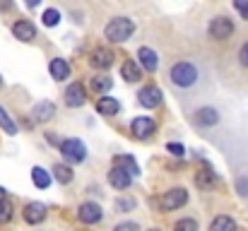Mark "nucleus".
<instances>
[{
  "instance_id": "nucleus-12",
  "label": "nucleus",
  "mask_w": 248,
  "mask_h": 231,
  "mask_svg": "<svg viewBox=\"0 0 248 231\" xmlns=\"http://www.w3.org/2000/svg\"><path fill=\"white\" fill-rule=\"evenodd\" d=\"M193 121H195L200 128H212V125H217V123H219V111H217V108H212V106H202V108H198V111H195Z\"/></svg>"
},
{
  "instance_id": "nucleus-20",
  "label": "nucleus",
  "mask_w": 248,
  "mask_h": 231,
  "mask_svg": "<svg viewBox=\"0 0 248 231\" xmlns=\"http://www.w3.org/2000/svg\"><path fill=\"white\" fill-rule=\"evenodd\" d=\"M210 231H236V222H234L229 215H219V217L212 219Z\"/></svg>"
},
{
  "instance_id": "nucleus-15",
  "label": "nucleus",
  "mask_w": 248,
  "mask_h": 231,
  "mask_svg": "<svg viewBox=\"0 0 248 231\" xmlns=\"http://www.w3.org/2000/svg\"><path fill=\"white\" fill-rule=\"evenodd\" d=\"M138 58H140V68H142V70H147V73H155V70H157V65H159V58H157V53H155L150 46H140Z\"/></svg>"
},
{
  "instance_id": "nucleus-13",
  "label": "nucleus",
  "mask_w": 248,
  "mask_h": 231,
  "mask_svg": "<svg viewBox=\"0 0 248 231\" xmlns=\"http://www.w3.org/2000/svg\"><path fill=\"white\" fill-rule=\"evenodd\" d=\"M84 101H87V89H84V84L73 82V84L65 89V104H68L70 108H78V106H82Z\"/></svg>"
},
{
  "instance_id": "nucleus-36",
  "label": "nucleus",
  "mask_w": 248,
  "mask_h": 231,
  "mask_svg": "<svg viewBox=\"0 0 248 231\" xmlns=\"http://www.w3.org/2000/svg\"><path fill=\"white\" fill-rule=\"evenodd\" d=\"M15 7V2L12 0H0V12H10Z\"/></svg>"
},
{
  "instance_id": "nucleus-22",
  "label": "nucleus",
  "mask_w": 248,
  "mask_h": 231,
  "mask_svg": "<svg viewBox=\"0 0 248 231\" xmlns=\"http://www.w3.org/2000/svg\"><path fill=\"white\" fill-rule=\"evenodd\" d=\"M31 181H34V185L36 188H48L51 185V173L46 171V169H41V166H34L31 169Z\"/></svg>"
},
{
  "instance_id": "nucleus-4",
  "label": "nucleus",
  "mask_w": 248,
  "mask_h": 231,
  "mask_svg": "<svg viewBox=\"0 0 248 231\" xmlns=\"http://www.w3.org/2000/svg\"><path fill=\"white\" fill-rule=\"evenodd\" d=\"M207 31H210V36H212L215 41H224V39H229V36L234 34V22H232L227 15H219V17H215V19L210 22Z\"/></svg>"
},
{
  "instance_id": "nucleus-33",
  "label": "nucleus",
  "mask_w": 248,
  "mask_h": 231,
  "mask_svg": "<svg viewBox=\"0 0 248 231\" xmlns=\"http://www.w3.org/2000/svg\"><path fill=\"white\" fill-rule=\"evenodd\" d=\"M113 231H140V227H138L135 222H121Z\"/></svg>"
},
{
  "instance_id": "nucleus-5",
  "label": "nucleus",
  "mask_w": 248,
  "mask_h": 231,
  "mask_svg": "<svg viewBox=\"0 0 248 231\" xmlns=\"http://www.w3.org/2000/svg\"><path fill=\"white\" fill-rule=\"evenodd\" d=\"M155 130H157V123H155V118H150V116H138V118H133V123H130V133H133L135 140H147V138L155 135Z\"/></svg>"
},
{
  "instance_id": "nucleus-21",
  "label": "nucleus",
  "mask_w": 248,
  "mask_h": 231,
  "mask_svg": "<svg viewBox=\"0 0 248 231\" xmlns=\"http://www.w3.org/2000/svg\"><path fill=\"white\" fill-rule=\"evenodd\" d=\"M53 178H56L58 183L68 185V183L75 178V173H73V169H70L68 164H56V166H53Z\"/></svg>"
},
{
  "instance_id": "nucleus-11",
  "label": "nucleus",
  "mask_w": 248,
  "mask_h": 231,
  "mask_svg": "<svg viewBox=\"0 0 248 231\" xmlns=\"http://www.w3.org/2000/svg\"><path fill=\"white\" fill-rule=\"evenodd\" d=\"M12 34H15V39L29 44V41L36 39V27H34L29 19H17V22L12 24Z\"/></svg>"
},
{
  "instance_id": "nucleus-17",
  "label": "nucleus",
  "mask_w": 248,
  "mask_h": 231,
  "mask_svg": "<svg viewBox=\"0 0 248 231\" xmlns=\"http://www.w3.org/2000/svg\"><path fill=\"white\" fill-rule=\"evenodd\" d=\"M53 113H56V104H53V101H39V104L31 108V116H34L36 123H46V121H51Z\"/></svg>"
},
{
  "instance_id": "nucleus-18",
  "label": "nucleus",
  "mask_w": 248,
  "mask_h": 231,
  "mask_svg": "<svg viewBox=\"0 0 248 231\" xmlns=\"http://www.w3.org/2000/svg\"><path fill=\"white\" fill-rule=\"evenodd\" d=\"M96 111H99L101 116H116V113L121 111V104H118L113 96H101V99L96 101Z\"/></svg>"
},
{
  "instance_id": "nucleus-37",
  "label": "nucleus",
  "mask_w": 248,
  "mask_h": 231,
  "mask_svg": "<svg viewBox=\"0 0 248 231\" xmlns=\"http://www.w3.org/2000/svg\"><path fill=\"white\" fill-rule=\"evenodd\" d=\"M46 142L48 145H61V140L56 138V133H46Z\"/></svg>"
},
{
  "instance_id": "nucleus-30",
  "label": "nucleus",
  "mask_w": 248,
  "mask_h": 231,
  "mask_svg": "<svg viewBox=\"0 0 248 231\" xmlns=\"http://www.w3.org/2000/svg\"><path fill=\"white\" fill-rule=\"evenodd\" d=\"M135 198H118V202H116V210L118 212H128V210H135Z\"/></svg>"
},
{
  "instance_id": "nucleus-31",
  "label": "nucleus",
  "mask_w": 248,
  "mask_h": 231,
  "mask_svg": "<svg viewBox=\"0 0 248 231\" xmlns=\"http://www.w3.org/2000/svg\"><path fill=\"white\" fill-rule=\"evenodd\" d=\"M166 152H171L173 156H183L186 150H183V145H178V142H169V145H166Z\"/></svg>"
},
{
  "instance_id": "nucleus-23",
  "label": "nucleus",
  "mask_w": 248,
  "mask_h": 231,
  "mask_svg": "<svg viewBox=\"0 0 248 231\" xmlns=\"http://www.w3.org/2000/svg\"><path fill=\"white\" fill-rule=\"evenodd\" d=\"M12 202L7 200V195H5V188H0V224H7L10 219H12Z\"/></svg>"
},
{
  "instance_id": "nucleus-1",
  "label": "nucleus",
  "mask_w": 248,
  "mask_h": 231,
  "mask_svg": "<svg viewBox=\"0 0 248 231\" xmlns=\"http://www.w3.org/2000/svg\"><path fill=\"white\" fill-rule=\"evenodd\" d=\"M198 68L190 63V61H178V63H173L171 65V70H169V79H171V84L173 87H178V89H190L195 82H198Z\"/></svg>"
},
{
  "instance_id": "nucleus-2",
  "label": "nucleus",
  "mask_w": 248,
  "mask_h": 231,
  "mask_svg": "<svg viewBox=\"0 0 248 231\" xmlns=\"http://www.w3.org/2000/svg\"><path fill=\"white\" fill-rule=\"evenodd\" d=\"M133 31H135V22H133V19H128V17H116V19H111V22L106 24L104 36H106L108 41H113V44H123V41H128V39L133 36Z\"/></svg>"
},
{
  "instance_id": "nucleus-8",
  "label": "nucleus",
  "mask_w": 248,
  "mask_h": 231,
  "mask_svg": "<svg viewBox=\"0 0 248 231\" xmlns=\"http://www.w3.org/2000/svg\"><path fill=\"white\" fill-rule=\"evenodd\" d=\"M108 183L116 188V190H125L130 183H133V176L128 169H123L121 164H113L111 171H108Z\"/></svg>"
},
{
  "instance_id": "nucleus-34",
  "label": "nucleus",
  "mask_w": 248,
  "mask_h": 231,
  "mask_svg": "<svg viewBox=\"0 0 248 231\" xmlns=\"http://www.w3.org/2000/svg\"><path fill=\"white\" fill-rule=\"evenodd\" d=\"M234 7L244 15V19H248V0H234Z\"/></svg>"
},
{
  "instance_id": "nucleus-29",
  "label": "nucleus",
  "mask_w": 248,
  "mask_h": 231,
  "mask_svg": "<svg viewBox=\"0 0 248 231\" xmlns=\"http://www.w3.org/2000/svg\"><path fill=\"white\" fill-rule=\"evenodd\" d=\"M173 231H198V222L193 217H186V219H178L173 224Z\"/></svg>"
},
{
  "instance_id": "nucleus-24",
  "label": "nucleus",
  "mask_w": 248,
  "mask_h": 231,
  "mask_svg": "<svg viewBox=\"0 0 248 231\" xmlns=\"http://www.w3.org/2000/svg\"><path fill=\"white\" fill-rule=\"evenodd\" d=\"M111 87H113V79H111L108 75L92 77V89H94V92H99V94H108V92H111Z\"/></svg>"
},
{
  "instance_id": "nucleus-40",
  "label": "nucleus",
  "mask_w": 248,
  "mask_h": 231,
  "mask_svg": "<svg viewBox=\"0 0 248 231\" xmlns=\"http://www.w3.org/2000/svg\"><path fill=\"white\" fill-rule=\"evenodd\" d=\"M0 84H2V77H0Z\"/></svg>"
},
{
  "instance_id": "nucleus-19",
  "label": "nucleus",
  "mask_w": 248,
  "mask_h": 231,
  "mask_svg": "<svg viewBox=\"0 0 248 231\" xmlns=\"http://www.w3.org/2000/svg\"><path fill=\"white\" fill-rule=\"evenodd\" d=\"M121 75L125 82H138L140 77H142V70H140V65L135 63V61H125L123 65H121Z\"/></svg>"
},
{
  "instance_id": "nucleus-39",
  "label": "nucleus",
  "mask_w": 248,
  "mask_h": 231,
  "mask_svg": "<svg viewBox=\"0 0 248 231\" xmlns=\"http://www.w3.org/2000/svg\"><path fill=\"white\" fill-rule=\"evenodd\" d=\"M147 231H159V229H147Z\"/></svg>"
},
{
  "instance_id": "nucleus-16",
  "label": "nucleus",
  "mask_w": 248,
  "mask_h": 231,
  "mask_svg": "<svg viewBox=\"0 0 248 231\" xmlns=\"http://www.w3.org/2000/svg\"><path fill=\"white\" fill-rule=\"evenodd\" d=\"M48 73H51V77H53L56 82H63V79L70 77V63H68L65 58H53V61L48 63Z\"/></svg>"
},
{
  "instance_id": "nucleus-28",
  "label": "nucleus",
  "mask_w": 248,
  "mask_h": 231,
  "mask_svg": "<svg viewBox=\"0 0 248 231\" xmlns=\"http://www.w3.org/2000/svg\"><path fill=\"white\" fill-rule=\"evenodd\" d=\"M41 19H44V24H46V27H56V24L61 22V12H58L56 7H48V10L44 12V17H41Z\"/></svg>"
},
{
  "instance_id": "nucleus-14",
  "label": "nucleus",
  "mask_w": 248,
  "mask_h": 231,
  "mask_svg": "<svg viewBox=\"0 0 248 231\" xmlns=\"http://www.w3.org/2000/svg\"><path fill=\"white\" fill-rule=\"evenodd\" d=\"M89 63H92L94 68H99V70H106V68H111V63H113V53H111L108 48H94V51L89 53Z\"/></svg>"
},
{
  "instance_id": "nucleus-32",
  "label": "nucleus",
  "mask_w": 248,
  "mask_h": 231,
  "mask_svg": "<svg viewBox=\"0 0 248 231\" xmlns=\"http://www.w3.org/2000/svg\"><path fill=\"white\" fill-rule=\"evenodd\" d=\"M236 190H239V195L248 198V176H244V178L236 181Z\"/></svg>"
},
{
  "instance_id": "nucleus-7",
  "label": "nucleus",
  "mask_w": 248,
  "mask_h": 231,
  "mask_svg": "<svg viewBox=\"0 0 248 231\" xmlns=\"http://www.w3.org/2000/svg\"><path fill=\"white\" fill-rule=\"evenodd\" d=\"M138 101L145 106V108H157L162 104V89L157 84H147L138 92Z\"/></svg>"
},
{
  "instance_id": "nucleus-10",
  "label": "nucleus",
  "mask_w": 248,
  "mask_h": 231,
  "mask_svg": "<svg viewBox=\"0 0 248 231\" xmlns=\"http://www.w3.org/2000/svg\"><path fill=\"white\" fill-rule=\"evenodd\" d=\"M22 217L27 224H41L46 219V205L44 202H27L22 210Z\"/></svg>"
},
{
  "instance_id": "nucleus-3",
  "label": "nucleus",
  "mask_w": 248,
  "mask_h": 231,
  "mask_svg": "<svg viewBox=\"0 0 248 231\" xmlns=\"http://www.w3.org/2000/svg\"><path fill=\"white\" fill-rule=\"evenodd\" d=\"M58 147H61V154H63V159L68 164H82L84 159H87V147H84L82 140H78V138L63 140Z\"/></svg>"
},
{
  "instance_id": "nucleus-26",
  "label": "nucleus",
  "mask_w": 248,
  "mask_h": 231,
  "mask_svg": "<svg viewBox=\"0 0 248 231\" xmlns=\"http://www.w3.org/2000/svg\"><path fill=\"white\" fill-rule=\"evenodd\" d=\"M0 128H2L7 135H15V133H17V125H15V121L7 116V111H5L2 106H0Z\"/></svg>"
},
{
  "instance_id": "nucleus-38",
  "label": "nucleus",
  "mask_w": 248,
  "mask_h": 231,
  "mask_svg": "<svg viewBox=\"0 0 248 231\" xmlns=\"http://www.w3.org/2000/svg\"><path fill=\"white\" fill-rule=\"evenodd\" d=\"M24 2H27V7H36L41 0H24Z\"/></svg>"
},
{
  "instance_id": "nucleus-25",
  "label": "nucleus",
  "mask_w": 248,
  "mask_h": 231,
  "mask_svg": "<svg viewBox=\"0 0 248 231\" xmlns=\"http://www.w3.org/2000/svg\"><path fill=\"white\" fill-rule=\"evenodd\" d=\"M195 183H198V188H212L215 185V173L212 171H198V176H195Z\"/></svg>"
},
{
  "instance_id": "nucleus-35",
  "label": "nucleus",
  "mask_w": 248,
  "mask_h": 231,
  "mask_svg": "<svg viewBox=\"0 0 248 231\" xmlns=\"http://www.w3.org/2000/svg\"><path fill=\"white\" fill-rule=\"evenodd\" d=\"M239 63L248 68V44H244V46L239 48Z\"/></svg>"
},
{
  "instance_id": "nucleus-9",
  "label": "nucleus",
  "mask_w": 248,
  "mask_h": 231,
  "mask_svg": "<svg viewBox=\"0 0 248 231\" xmlns=\"http://www.w3.org/2000/svg\"><path fill=\"white\" fill-rule=\"evenodd\" d=\"M101 217H104V210L96 202H82L78 207V219L82 224H96V222H101Z\"/></svg>"
},
{
  "instance_id": "nucleus-27",
  "label": "nucleus",
  "mask_w": 248,
  "mask_h": 231,
  "mask_svg": "<svg viewBox=\"0 0 248 231\" xmlns=\"http://www.w3.org/2000/svg\"><path fill=\"white\" fill-rule=\"evenodd\" d=\"M116 164H121L123 169H128V171H130V176H138V173H140V169H138V164H135V159H133V156L121 154V156H116Z\"/></svg>"
},
{
  "instance_id": "nucleus-6",
  "label": "nucleus",
  "mask_w": 248,
  "mask_h": 231,
  "mask_svg": "<svg viewBox=\"0 0 248 231\" xmlns=\"http://www.w3.org/2000/svg\"><path fill=\"white\" fill-rule=\"evenodd\" d=\"M188 202V190L186 188H171L162 195V207L164 210H178Z\"/></svg>"
}]
</instances>
